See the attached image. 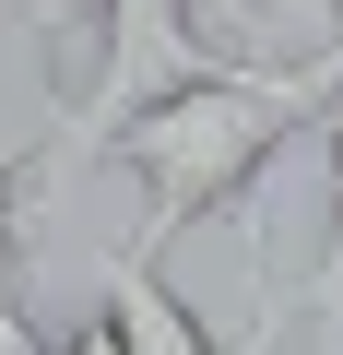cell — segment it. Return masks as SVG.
Wrapping results in <instances>:
<instances>
[{"mask_svg":"<svg viewBox=\"0 0 343 355\" xmlns=\"http://www.w3.org/2000/svg\"><path fill=\"white\" fill-rule=\"evenodd\" d=\"M0 355H48L36 320H24V284H12V249H0Z\"/></svg>","mask_w":343,"mask_h":355,"instance_id":"cell-5","label":"cell"},{"mask_svg":"<svg viewBox=\"0 0 343 355\" xmlns=\"http://www.w3.org/2000/svg\"><path fill=\"white\" fill-rule=\"evenodd\" d=\"M319 130H331V225H319V261L284 284V308L319 320V355H343V107H331Z\"/></svg>","mask_w":343,"mask_h":355,"instance_id":"cell-4","label":"cell"},{"mask_svg":"<svg viewBox=\"0 0 343 355\" xmlns=\"http://www.w3.org/2000/svg\"><path fill=\"white\" fill-rule=\"evenodd\" d=\"M284 320H296V308H284V284H272V272H261V331H249V343H237V355H272V343H284Z\"/></svg>","mask_w":343,"mask_h":355,"instance_id":"cell-6","label":"cell"},{"mask_svg":"<svg viewBox=\"0 0 343 355\" xmlns=\"http://www.w3.org/2000/svg\"><path fill=\"white\" fill-rule=\"evenodd\" d=\"M331 48H343V0H331Z\"/></svg>","mask_w":343,"mask_h":355,"instance_id":"cell-7","label":"cell"},{"mask_svg":"<svg viewBox=\"0 0 343 355\" xmlns=\"http://www.w3.org/2000/svg\"><path fill=\"white\" fill-rule=\"evenodd\" d=\"M107 71H95V95L60 119V154H95L130 107H154V95H178V83H202V71H237L213 36H202V12L190 0H107Z\"/></svg>","mask_w":343,"mask_h":355,"instance_id":"cell-2","label":"cell"},{"mask_svg":"<svg viewBox=\"0 0 343 355\" xmlns=\"http://www.w3.org/2000/svg\"><path fill=\"white\" fill-rule=\"evenodd\" d=\"M95 320L118 355H213V331L190 320V296L166 284L142 249H95Z\"/></svg>","mask_w":343,"mask_h":355,"instance_id":"cell-3","label":"cell"},{"mask_svg":"<svg viewBox=\"0 0 343 355\" xmlns=\"http://www.w3.org/2000/svg\"><path fill=\"white\" fill-rule=\"evenodd\" d=\"M343 107V48H319V60H284V71H202V83H178V95H154V107H130L95 154H118L130 178H142V261H166V237L178 225H202V214H237L249 202V178L284 154V130H308V119H331Z\"/></svg>","mask_w":343,"mask_h":355,"instance_id":"cell-1","label":"cell"}]
</instances>
